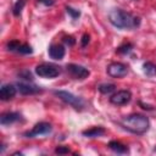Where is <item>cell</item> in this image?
Returning a JSON list of instances; mask_svg holds the SVG:
<instances>
[{"label": "cell", "instance_id": "obj_6", "mask_svg": "<svg viewBox=\"0 0 156 156\" xmlns=\"http://www.w3.org/2000/svg\"><path fill=\"white\" fill-rule=\"evenodd\" d=\"M106 71L107 74L112 78H122L128 74V66L122 62H111Z\"/></svg>", "mask_w": 156, "mask_h": 156}, {"label": "cell", "instance_id": "obj_20", "mask_svg": "<svg viewBox=\"0 0 156 156\" xmlns=\"http://www.w3.org/2000/svg\"><path fill=\"white\" fill-rule=\"evenodd\" d=\"M66 12L71 16L72 20H77V18L80 16V11L77 10V9H73V7H71V6H66Z\"/></svg>", "mask_w": 156, "mask_h": 156}, {"label": "cell", "instance_id": "obj_15", "mask_svg": "<svg viewBox=\"0 0 156 156\" xmlns=\"http://www.w3.org/2000/svg\"><path fill=\"white\" fill-rule=\"evenodd\" d=\"M98 89H99V91L101 94L107 95V94H111V93H113L116 90V85L112 84V83H102V84H100L98 87Z\"/></svg>", "mask_w": 156, "mask_h": 156}, {"label": "cell", "instance_id": "obj_2", "mask_svg": "<svg viewBox=\"0 0 156 156\" xmlns=\"http://www.w3.org/2000/svg\"><path fill=\"white\" fill-rule=\"evenodd\" d=\"M121 126L124 129H127L134 134H144L147 132V129L150 127V121L144 115L132 113V115H128L122 118Z\"/></svg>", "mask_w": 156, "mask_h": 156}, {"label": "cell", "instance_id": "obj_11", "mask_svg": "<svg viewBox=\"0 0 156 156\" xmlns=\"http://www.w3.org/2000/svg\"><path fill=\"white\" fill-rule=\"evenodd\" d=\"M48 52H49V56L54 60H62L65 54H66V50H65V46L61 45V44H51L48 49Z\"/></svg>", "mask_w": 156, "mask_h": 156}, {"label": "cell", "instance_id": "obj_3", "mask_svg": "<svg viewBox=\"0 0 156 156\" xmlns=\"http://www.w3.org/2000/svg\"><path fill=\"white\" fill-rule=\"evenodd\" d=\"M54 94L60 100H62L65 104L72 106L76 110H79L80 111L85 106V102H84V100L82 98H79V96H77V95H74V94H72L69 91H66V90H55Z\"/></svg>", "mask_w": 156, "mask_h": 156}, {"label": "cell", "instance_id": "obj_22", "mask_svg": "<svg viewBox=\"0 0 156 156\" xmlns=\"http://www.w3.org/2000/svg\"><path fill=\"white\" fill-rule=\"evenodd\" d=\"M18 76H20L22 79H24L26 82H30V80L33 79V76H32V73H30L28 69H24V71L20 72V73H18Z\"/></svg>", "mask_w": 156, "mask_h": 156}, {"label": "cell", "instance_id": "obj_9", "mask_svg": "<svg viewBox=\"0 0 156 156\" xmlns=\"http://www.w3.org/2000/svg\"><path fill=\"white\" fill-rule=\"evenodd\" d=\"M16 87L22 95H33V94H38L41 91V89L39 87L30 84L28 82H18Z\"/></svg>", "mask_w": 156, "mask_h": 156}, {"label": "cell", "instance_id": "obj_25", "mask_svg": "<svg viewBox=\"0 0 156 156\" xmlns=\"http://www.w3.org/2000/svg\"><path fill=\"white\" fill-rule=\"evenodd\" d=\"M89 40H90L89 34H88V33H84V34L82 35V40H80L82 46H83V48H84V46H87V45H88V43H89Z\"/></svg>", "mask_w": 156, "mask_h": 156}, {"label": "cell", "instance_id": "obj_23", "mask_svg": "<svg viewBox=\"0 0 156 156\" xmlns=\"http://www.w3.org/2000/svg\"><path fill=\"white\" fill-rule=\"evenodd\" d=\"M55 152L58 154V155H62V154H68L69 152V149L67 146H57L55 149Z\"/></svg>", "mask_w": 156, "mask_h": 156}, {"label": "cell", "instance_id": "obj_18", "mask_svg": "<svg viewBox=\"0 0 156 156\" xmlns=\"http://www.w3.org/2000/svg\"><path fill=\"white\" fill-rule=\"evenodd\" d=\"M132 49H133V44L132 43H124V44H122L121 46H118L116 49V52L117 54H128V52L132 51Z\"/></svg>", "mask_w": 156, "mask_h": 156}, {"label": "cell", "instance_id": "obj_19", "mask_svg": "<svg viewBox=\"0 0 156 156\" xmlns=\"http://www.w3.org/2000/svg\"><path fill=\"white\" fill-rule=\"evenodd\" d=\"M16 52L22 54V55H29V54L33 52V49H32V46L28 45V44H20V46H18V49H17Z\"/></svg>", "mask_w": 156, "mask_h": 156}, {"label": "cell", "instance_id": "obj_16", "mask_svg": "<svg viewBox=\"0 0 156 156\" xmlns=\"http://www.w3.org/2000/svg\"><path fill=\"white\" fill-rule=\"evenodd\" d=\"M143 71L146 76L149 77H152V76H156V65L152 63V62H145L143 65Z\"/></svg>", "mask_w": 156, "mask_h": 156}, {"label": "cell", "instance_id": "obj_4", "mask_svg": "<svg viewBox=\"0 0 156 156\" xmlns=\"http://www.w3.org/2000/svg\"><path fill=\"white\" fill-rule=\"evenodd\" d=\"M35 73L43 78H56L57 76H60L61 69L58 66H56L54 63L43 62V63H39L35 66Z\"/></svg>", "mask_w": 156, "mask_h": 156}, {"label": "cell", "instance_id": "obj_8", "mask_svg": "<svg viewBox=\"0 0 156 156\" xmlns=\"http://www.w3.org/2000/svg\"><path fill=\"white\" fill-rule=\"evenodd\" d=\"M132 99V93L129 90H118L116 93H113L110 98V102L116 105V106H122V105H126Z\"/></svg>", "mask_w": 156, "mask_h": 156}, {"label": "cell", "instance_id": "obj_1", "mask_svg": "<svg viewBox=\"0 0 156 156\" xmlns=\"http://www.w3.org/2000/svg\"><path fill=\"white\" fill-rule=\"evenodd\" d=\"M108 21L113 27L118 29H132L140 24L139 17H135L121 9H112L108 12Z\"/></svg>", "mask_w": 156, "mask_h": 156}, {"label": "cell", "instance_id": "obj_17", "mask_svg": "<svg viewBox=\"0 0 156 156\" xmlns=\"http://www.w3.org/2000/svg\"><path fill=\"white\" fill-rule=\"evenodd\" d=\"M26 2H27V0H17V1L15 2L13 7H12V13H13V16L17 17V16L21 15V12H22V10H23Z\"/></svg>", "mask_w": 156, "mask_h": 156}, {"label": "cell", "instance_id": "obj_24", "mask_svg": "<svg viewBox=\"0 0 156 156\" xmlns=\"http://www.w3.org/2000/svg\"><path fill=\"white\" fill-rule=\"evenodd\" d=\"M63 41H65L68 46H72V45H74V44H76L74 38H73V37H71V35H66V37H63Z\"/></svg>", "mask_w": 156, "mask_h": 156}, {"label": "cell", "instance_id": "obj_12", "mask_svg": "<svg viewBox=\"0 0 156 156\" xmlns=\"http://www.w3.org/2000/svg\"><path fill=\"white\" fill-rule=\"evenodd\" d=\"M20 119H21L20 112H5L0 117V123L2 126H10L15 122H18Z\"/></svg>", "mask_w": 156, "mask_h": 156}, {"label": "cell", "instance_id": "obj_27", "mask_svg": "<svg viewBox=\"0 0 156 156\" xmlns=\"http://www.w3.org/2000/svg\"><path fill=\"white\" fill-rule=\"evenodd\" d=\"M139 105H140V106H143V108H144V110H152V106H150V105H145V104H143L141 101L139 102Z\"/></svg>", "mask_w": 156, "mask_h": 156}, {"label": "cell", "instance_id": "obj_10", "mask_svg": "<svg viewBox=\"0 0 156 156\" xmlns=\"http://www.w3.org/2000/svg\"><path fill=\"white\" fill-rule=\"evenodd\" d=\"M17 90V87H15L13 84H4L0 89V99L2 101L11 100L12 98H15Z\"/></svg>", "mask_w": 156, "mask_h": 156}, {"label": "cell", "instance_id": "obj_21", "mask_svg": "<svg viewBox=\"0 0 156 156\" xmlns=\"http://www.w3.org/2000/svg\"><path fill=\"white\" fill-rule=\"evenodd\" d=\"M20 44H21V43H20L18 40H11V41H9V43H7L6 48H7V50H9V51H17V49H18Z\"/></svg>", "mask_w": 156, "mask_h": 156}, {"label": "cell", "instance_id": "obj_7", "mask_svg": "<svg viewBox=\"0 0 156 156\" xmlns=\"http://www.w3.org/2000/svg\"><path fill=\"white\" fill-rule=\"evenodd\" d=\"M66 71L76 79H85L90 72L88 68H85L84 66H80V65H77V63H68L66 66Z\"/></svg>", "mask_w": 156, "mask_h": 156}, {"label": "cell", "instance_id": "obj_13", "mask_svg": "<svg viewBox=\"0 0 156 156\" xmlns=\"http://www.w3.org/2000/svg\"><path fill=\"white\" fill-rule=\"evenodd\" d=\"M105 133H106V129H105L104 127H100V126H98V127H91V128L85 129V130L82 132V134H83L84 136H87V138H99V136L104 135Z\"/></svg>", "mask_w": 156, "mask_h": 156}, {"label": "cell", "instance_id": "obj_26", "mask_svg": "<svg viewBox=\"0 0 156 156\" xmlns=\"http://www.w3.org/2000/svg\"><path fill=\"white\" fill-rule=\"evenodd\" d=\"M39 4H43V5H45V6H51V5H54V2H55V0H37Z\"/></svg>", "mask_w": 156, "mask_h": 156}, {"label": "cell", "instance_id": "obj_14", "mask_svg": "<svg viewBox=\"0 0 156 156\" xmlns=\"http://www.w3.org/2000/svg\"><path fill=\"white\" fill-rule=\"evenodd\" d=\"M108 147L116 154H127L129 151V147L127 145H124L123 143L117 141V140H111L108 143Z\"/></svg>", "mask_w": 156, "mask_h": 156}, {"label": "cell", "instance_id": "obj_5", "mask_svg": "<svg viewBox=\"0 0 156 156\" xmlns=\"http://www.w3.org/2000/svg\"><path fill=\"white\" fill-rule=\"evenodd\" d=\"M51 129H52V127L49 122H39L30 130L26 132L24 136L26 138H35L39 135H45V134H49L51 132Z\"/></svg>", "mask_w": 156, "mask_h": 156}]
</instances>
